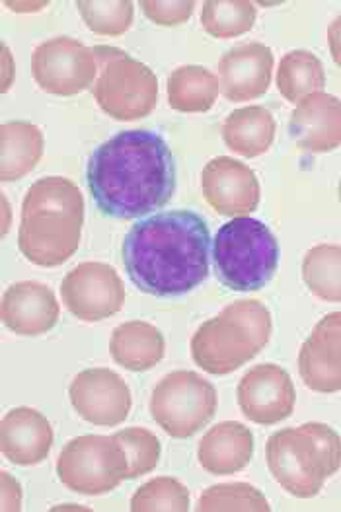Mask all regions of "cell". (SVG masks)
Returning a JSON list of instances; mask_svg holds the SVG:
<instances>
[{"label":"cell","instance_id":"6da1fadb","mask_svg":"<svg viewBox=\"0 0 341 512\" xmlns=\"http://www.w3.org/2000/svg\"><path fill=\"white\" fill-rule=\"evenodd\" d=\"M86 182L104 217L139 219L170 203L176 191V162L158 133L121 131L92 152Z\"/></svg>","mask_w":341,"mask_h":512},{"label":"cell","instance_id":"7a4b0ae2","mask_svg":"<svg viewBox=\"0 0 341 512\" xmlns=\"http://www.w3.org/2000/svg\"><path fill=\"white\" fill-rule=\"evenodd\" d=\"M121 254L131 283L141 293L184 296L209 277V224L188 209L156 213L131 226Z\"/></svg>","mask_w":341,"mask_h":512},{"label":"cell","instance_id":"3957f363","mask_svg":"<svg viewBox=\"0 0 341 512\" xmlns=\"http://www.w3.org/2000/svg\"><path fill=\"white\" fill-rule=\"evenodd\" d=\"M84 226V197L67 178L30 185L22 201L18 248L39 267H59L75 256Z\"/></svg>","mask_w":341,"mask_h":512},{"label":"cell","instance_id":"277c9868","mask_svg":"<svg viewBox=\"0 0 341 512\" xmlns=\"http://www.w3.org/2000/svg\"><path fill=\"white\" fill-rule=\"evenodd\" d=\"M267 468L293 497L312 499L341 468V437L326 423H304L273 433L266 444Z\"/></svg>","mask_w":341,"mask_h":512},{"label":"cell","instance_id":"5b68a950","mask_svg":"<svg viewBox=\"0 0 341 512\" xmlns=\"http://www.w3.org/2000/svg\"><path fill=\"white\" fill-rule=\"evenodd\" d=\"M271 331L266 304L256 298L236 300L193 333L191 359L209 374L227 376L264 351Z\"/></svg>","mask_w":341,"mask_h":512},{"label":"cell","instance_id":"8992f818","mask_svg":"<svg viewBox=\"0 0 341 512\" xmlns=\"http://www.w3.org/2000/svg\"><path fill=\"white\" fill-rule=\"evenodd\" d=\"M279 242L262 220L240 217L213 240V263L223 287L238 293L264 289L279 267Z\"/></svg>","mask_w":341,"mask_h":512},{"label":"cell","instance_id":"52a82bcc","mask_svg":"<svg viewBox=\"0 0 341 512\" xmlns=\"http://www.w3.org/2000/svg\"><path fill=\"white\" fill-rule=\"evenodd\" d=\"M98 63V78L92 94L108 117L137 121L149 117L158 102V78L145 63L108 45L92 47Z\"/></svg>","mask_w":341,"mask_h":512},{"label":"cell","instance_id":"ba28073f","mask_svg":"<svg viewBox=\"0 0 341 512\" xmlns=\"http://www.w3.org/2000/svg\"><path fill=\"white\" fill-rule=\"evenodd\" d=\"M217 390L193 370H174L152 390L151 415L154 423L172 439L197 435L217 413Z\"/></svg>","mask_w":341,"mask_h":512},{"label":"cell","instance_id":"9c48e42d","mask_svg":"<svg viewBox=\"0 0 341 512\" xmlns=\"http://www.w3.org/2000/svg\"><path fill=\"white\" fill-rule=\"evenodd\" d=\"M127 474V454L114 435H84L69 440L57 460L59 481L69 491L86 497L112 493Z\"/></svg>","mask_w":341,"mask_h":512},{"label":"cell","instance_id":"30bf717a","mask_svg":"<svg viewBox=\"0 0 341 512\" xmlns=\"http://www.w3.org/2000/svg\"><path fill=\"white\" fill-rule=\"evenodd\" d=\"M32 74L43 92L69 98L94 86L98 63L94 49L78 39L51 37L36 47L32 55Z\"/></svg>","mask_w":341,"mask_h":512},{"label":"cell","instance_id":"8fae6325","mask_svg":"<svg viewBox=\"0 0 341 512\" xmlns=\"http://www.w3.org/2000/svg\"><path fill=\"white\" fill-rule=\"evenodd\" d=\"M61 298L76 320L92 324L121 312L125 304V287L112 265L84 261L65 275Z\"/></svg>","mask_w":341,"mask_h":512},{"label":"cell","instance_id":"7c38bea8","mask_svg":"<svg viewBox=\"0 0 341 512\" xmlns=\"http://www.w3.org/2000/svg\"><path fill=\"white\" fill-rule=\"evenodd\" d=\"M69 398L76 413L90 425L117 427L131 411V390L110 368H88L75 376Z\"/></svg>","mask_w":341,"mask_h":512},{"label":"cell","instance_id":"4fadbf2b","mask_svg":"<svg viewBox=\"0 0 341 512\" xmlns=\"http://www.w3.org/2000/svg\"><path fill=\"white\" fill-rule=\"evenodd\" d=\"M236 398L244 417L252 423L271 427L293 415L297 392L285 368L266 363L252 366L242 376Z\"/></svg>","mask_w":341,"mask_h":512},{"label":"cell","instance_id":"5bb4252c","mask_svg":"<svg viewBox=\"0 0 341 512\" xmlns=\"http://www.w3.org/2000/svg\"><path fill=\"white\" fill-rule=\"evenodd\" d=\"M201 189L211 209L230 219L250 217L262 199V187L254 170L230 156H217L205 164Z\"/></svg>","mask_w":341,"mask_h":512},{"label":"cell","instance_id":"9a60e30c","mask_svg":"<svg viewBox=\"0 0 341 512\" xmlns=\"http://www.w3.org/2000/svg\"><path fill=\"white\" fill-rule=\"evenodd\" d=\"M299 374L306 388L320 394L341 390V312L326 314L299 351Z\"/></svg>","mask_w":341,"mask_h":512},{"label":"cell","instance_id":"2e32d148","mask_svg":"<svg viewBox=\"0 0 341 512\" xmlns=\"http://www.w3.org/2000/svg\"><path fill=\"white\" fill-rule=\"evenodd\" d=\"M273 51L258 41L242 43L221 57L219 84L228 102H252L266 94L273 73Z\"/></svg>","mask_w":341,"mask_h":512},{"label":"cell","instance_id":"e0dca14e","mask_svg":"<svg viewBox=\"0 0 341 512\" xmlns=\"http://www.w3.org/2000/svg\"><path fill=\"white\" fill-rule=\"evenodd\" d=\"M0 312L8 330L24 337H38L57 326L61 306L47 285L20 281L6 289Z\"/></svg>","mask_w":341,"mask_h":512},{"label":"cell","instance_id":"ac0fdd59","mask_svg":"<svg viewBox=\"0 0 341 512\" xmlns=\"http://www.w3.org/2000/svg\"><path fill=\"white\" fill-rule=\"evenodd\" d=\"M293 141L312 154H326L341 147V100L314 92L301 100L289 119Z\"/></svg>","mask_w":341,"mask_h":512},{"label":"cell","instance_id":"d6986e66","mask_svg":"<svg viewBox=\"0 0 341 512\" xmlns=\"http://www.w3.org/2000/svg\"><path fill=\"white\" fill-rule=\"evenodd\" d=\"M0 448L16 466H38L53 448V427L38 409L14 407L2 417Z\"/></svg>","mask_w":341,"mask_h":512},{"label":"cell","instance_id":"ffe728a7","mask_svg":"<svg viewBox=\"0 0 341 512\" xmlns=\"http://www.w3.org/2000/svg\"><path fill=\"white\" fill-rule=\"evenodd\" d=\"M254 456V435L238 421H223L205 433L197 448L201 468L211 476L242 472Z\"/></svg>","mask_w":341,"mask_h":512},{"label":"cell","instance_id":"44dd1931","mask_svg":"<svg viewBox=\"0 0 341 512\" xmlns=\"http://www.w3.org/2000/svg\"><path fill=\"white\" fill-rule=\"evenodd\" d=\"M166 339L149 322L131 320L112 331L110 355L115 363L131 372H147L164 359Z\"/></svg>","mask_w":341,"mask_h":512},{"label":"cell","instance_id":"7402d4cb","mask_svg":"<svg viewBox=\"0 0 341 512\" xmlns=\"http://www.w3.org/2000/svg\"><path fill=\"white\" fill-rule=\"evenodd\" d=\"M43 133L28 121H8L0 127V180L18 182L38 166L43 156Z\"/></svg>","mask_w":341,"mask_h":512},{"label":"cell","instance_id":"603a6c76","mask_svg":"<svg viewBox=\"0 0 341 512\" xmlns=\"http://www.w3.org/2000/svg\"><path fill=\"white\" fill-rule=\"evenodd\" d=\"M275 119L264 106H248L232 111L223 123V141L244 158L266 154L275 141Z\"/></svg>","mask_w":341,"mask_h":512},{"label":"cell","instance_id":"cb8c5ba5","mask_svg":"<svg viewBox=\"0 0 341 512\" xmlns=\"http://www.w3.org/2000/svg\"><path fill=\"white\" fill-rule=\"evenodd\" d=\"M221 92L217 74L199 65H184L168 76V104L180 113L211 110Z\"/></svg>","mask_w":341,"mask_h":512},{"label":"cell","instance_id":"d4e9b609","mask_svg":"<svg viewBox=\"0 0 341 512\" xmlns=\"http://www.w3.org/2000/svg\"><path fill=\"white\" fill-rule=\"evenodd\" d=\"M326 86V71L322 61L304 49H295L283 55L277 71L279 94L291 102L299 104L306 96L322 92Z\"/></svg>","mask_w":341,"mask_h":512},{"label":"cell","instance_id":"484cf974","mask_svg":"<svg viewBox=\"0 0 341 512\" xmlns=\"http://www.w3.org/2000/svg\"><path fill=\"white\" fill-rule=\"evenodd\" d=\"M308 291L326 302H341V246L318 244L303 259Z\"/></svg>","mask_w":341,"mask_h":512},{"label":"cell","instance_id":"4316f807","mask_svg":"<svg viewBox=\"0 0 341 512\" xmlns=\"http://www.w3.org/2000/svg\"><path fill=\"white\" fill-rule=\"evenodd\" d=\"M258 18L254 2L248 0H207L201 8V26L217 39L248 34Z\"/></svg>","mask_w":341,"mask_h":512},{"label":"cell","instance_id":"83f0119b","mask_svg":"<svg viewBox=\"0 0 341 512\" xmlns=\"http://www.w3.org/2000/svg\"><path fill=\"white\" fill-rule=\"evenodd\" d=\"M199 512H269L264 493L250 483H219L207 487L197 503Z\"/></svg>","mask_w":341,"mask_h":512},{"label":"cell","instance_id":"f1b7e54d","mask_svg":"<svg viewBox=\"0 0 341 512\" xmlns=\"http://www.w3.org/2000/svg\"><path fill=\"white\" fill-rule=\"evenodd\" d=\"M190 489L174 477H154L131 497L133 512H188Z\"/></svg>","mask_w":341,"mask_h":512},{"label":"cell","instance_id":"f546056e","mask_svg":"<svg viewBox=\"0 0 341 512\" xmlns=\"http://www.w3.org/2000/svg\"><path fill=\"white\" fill-rule=\"evenodd\" d=\"M76 8L88 30L98 36H123L131 28L135 16L133 2L129 0H80L76 2Z\"/></svg>","mask_w":341,"mask_h":512},{"label":"cell","instance_id":"4dcf8cb0","mask_svg":"<svg viewBox=\"0 0 341 512\" xmlns=\"http://www.w3.org/2000/svg\"><path fill=\"white\" fill-rule=\"evenodd\" d=\"M114 437L127 454V462H129L127 479H137L154 472L162 454L160 440L154 433L143 427H129V429L117 431Z\"/></svg>","mask_w":341,"mask_h":512},{"label":"cell","instance_id":"1f68e13d","mask_svg":"<svg viewBox=\"0 0 341 512\" xmlns=\"http://www.w3.org/2000/svg\"><path fill=\"white\" fill-rule=\"evenodd\" d=\"M141 8L145 16L158 26H180L186 24L195 10L191 0H143Z\"/></svg>","mask_w":341,"mask_h":512},{"label":"cell","instance_id":"d6a6232c","mask_svg":"<svg viewBox=\"0 0 341 512\" xmlns=\"http://www.w3.org/2000/svg\"><path fill=\"white\" fill-rule=\"evenodd\" d=\"M20 509H22V487L8 472H2V511H20Z\"/></svg>","mask_w":341,"mask_h":512},{"label":"cell","instance_id":"836d02e7","mask_svg":"<svg viewBox=\"0 0 341 512\" xmlns=\"http://www.w3.org/2000/svg\"><path fill=\"white\" fill-rule=\"evenodd\" d=\"M328 45L334 63L341 69V16L328 26Z\"/></svg>","mask_w":341,"mask_h":512},{"label":"cell","instance_id":"e575fe53","mask_svg":"<svg viewBox=\"0 0 341 512\" xmlns=\"http://www.w3.org/2000/svg\"><path fill=\"white\" fill-rule=\"evenodd\" d=\"M338 197H340V203H341V182H340V187H338Z\"/></svg>","mask_w":341,"mask_h":512}]
</instances>
